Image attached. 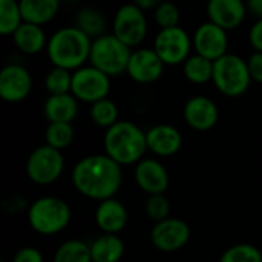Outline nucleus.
I'll use <instances>...</instances> for the list:
<instances>
[{"mask_svg": "<svg viewBox=\"0 0 262 262\" xmlns=\"http://www.w3.org/2000/svg\"><path fill=\"white\" fill-rule=\"evenodd\" d=\"M71 177L78 193L98 203L112 200L123 184L121 166L106 154L81 158L74 166Z\"/></svg>", "mask_w": 262, "mask_h": 262, "instance_id": "f257e3e1", "label": "nucleus"}, {"mask_svg": "<svg viewBox=\"0 0 262 262\" xmlns=\"http://www.w3.org/2000/svg\"><path fill=\"white\" fill-rule=\"evenodd\" d=\"M92 38H89L78 28L64 26L55 31L48 41V57L54 68H61L69 72H75L89 61Z\"/></svg>", "mask_w": 262, "mask_h": 262, "instance_id": "f03ea898", "label": "nucleus"}, {"mask_svg": "<svg viewBox=\"0 0 262 262\" xmlns=\"http://www.w3.org/2000/svg\"><path fill=\"white\" fill-rule=\"evenodd\" d=\"M103 147L104 154L121 167L132 164L137 166L141 160H144L146 150H149L146 132L127 120H120L106 130Z\"/></svg>", "mask_w": 262, "mask_h": 262, "instance_id": "7ed1b4c3", "label": "nucleus"}, {"mask_svg": "<svg viewBox=\"0 0 262 262\" xmlns=\"http://www.w3.org/2000/svg\"><path fill=\"white\" fill-rule=\"evenodd\" d=\"M71 207L57 196H41L28 209L31 229L41 236H54L63 232L71 223Z\"/></svg>", "mask_w": 262, "mask_h": 262, "instance_id": "20e7f679", "label": "nucleus"}, {"mask_svg": "<svg viewBox=\"0 0 262 262\" xmlns=\"http://www.w3.org/2000/svg\"><path fill=\"white\" fill-rule=\"evenodd\" d=\"M132 49L121 43L114 34H106L92 41L89 63L109 78L118 77L127 71Z\"/></svg>", "mask_w": 262, "mask_h": 262, "instance_id": "39448f33", "label": "nucleus"}, {"mask_svg": "<svg viewBox=\"0 0 262 262\" xmlns=\"http://www.w3.org/2000/svg\"><path fill=\"white\" fill-rule=\"evenodd\" d=\"M212 81L223 95L235 98L247 92L253 80L250 77L247 60L236 54H226L213 61Z\"/></svg>", "mask_w": 262, "mask_h": 262, "instance_id": "423d86ee", "label": "nucleus"}, {"mask_svg": "<svg viewBox=\"0 0 262 262\" xmlns=\"http://www.w3.org/2000/svg\"><path fill=\"white\" fill-rule=\"evenodd\" d=\"M63 170V154L48 144L35 147L26 160V175L37 186H49L55 183Z\"/></svg>", "mask_w": 262, "mask_h": 262, "instance_id": "0eeeda50", "label": "nucleus"}, {"mask_svg": "<svg viewBox=\"0 0 262 262\" xmlns=\"http://www.w3.org/2000/svg\"><path fill=\"white\" fill-rule=\"evenodd\" d=\"M152 49L161 58L166 66H178L184 64L190 57V51L193 49V40L189 32L181 28L160 29L154 38Z\"/></svg>", "mask_w": 262, "mask_h": 262, "instance_id": "6e6552de", "label": "nucleus"}, {"mask_svg": "<svg viewBox=\"0 0 262 262\" xmlns=\"http://www.w3.org/2000/svg\"><path fill=\"white\" fill-rule=\"evenodd\" d=\"M112 34L130 49L138 46L147 35V18L135 3L123 5L115 12Z\"/></svg>", "mask_w": 262, "mask_h": 262, "instance_id": "1a4fd4ad", "label": "nucleus"}, {"mask_svg": "<svg viewBox=\"0 0 262 262\" xmlns=\"http://www.w3.org/2000/svg\"><path fill=\"white\" fill-rule=\"evenodd\" d=\"M111 92V78L94 66H83L72 72V89L71 94L77 101L89 103L91 106L97 101L107 98Z\"/></svg>", "mask_w": 262, "mask_h": 262, "instance_id": "9d476101", "label": "nucleus"}, {"mask_svg": "<svg viewBox=\"0 0 262 262\" xmlns=\"http://www.w3.org/2000/svg\"><path fill=\"white\" fill-rule=\"evenodd\" d=\"M190 239V227L180 218H167L157 223L150 230L154 247L164 253H173L187 246Z\"/></svg>", "mask_w": 262, "mask_h": 262, "instance_id": "9b49d317", "label": "nucleus"}, {"mask_svg": "<svg viewBox=\"0 0 262 262\" xmlns=\"http://www.w3.org/2000/svg\"><path fill=\"white\" fill-rule=\"evenodd\" d=\"M192 40H193V49L196 51V54L210 61H216L226 54H229L227 52V48H229L227 31L221 29L212 21L201 23L193 32Z\"/></svg>", "mask_w": 262, "mask_h": 262, "instance_id": "f8f14e48", "label": "nucleus"}, {"mask_svg": "<svg viewBox=\"0 0 262 262\" xmlns=\"http://www.w3.org/2000/svg\"><path fill=\"white\" fill-rule=\"evenodd\" d=\"M32 89L29 71L21 64H6L0 72V98L6 103H20Z\"/></svg>", "mask_w": 262, "mask_h": 262, "instance_id": "ddd939ff", "label": "nucleus"}, {"mask_svg": "<svg viewBox=\"0 0 262 262\" xmlns=\"http://www.w3.org/2000/svg\"><path fill=\"white\" fill-rule=\"evenodd\" d=\"M166 64L161 61V58L157 55V52L150 48H141L137 51H132L127 71L126 74L140 84H150L161 78L164 72Z\"/></svg>", "mask_w": 262, "mask_h": 262, "instance_id": "4468645a", "label": "nucleus"}, {"mask_svg": "<svg viewBox=\"0 0 262 262\" xmlns=\"http://www.w3.org/2000/svg\"><path fill=\"white\" fill-rule=\"evenodd\" d=\"M183 115L189 127L198 132H206L216 126L220 111L216 103L209 97L193 95L186 101Z\"/></svg>", "mask_w": 262, "mask_h": 262, "instance_id": "2eb2a0df", "label": "nucleus"}, {"mask_svg": "<svg viewBox=\"0 0 262 262\" xmlns=\"http://www.w3.org/2000/svg\"><path fill=\"white\" fill-rule=\"evenodd\" d=\"M135 181L149 196L164 195L169 187V173L158 160L144 158L135 166Z\"/></svg>", "mask_w": 262, "mask_h": 262, "instance_id": "dca6fc26", "label": "nucleus"}, {"mask_svg": "<svg viewBox=\"0 0 262 262\" xmlns=\"http://www.w3.org/2000/svg\"><path fill=\"white\" fill-rule=\"evenodd\" d=\"M247 15V6L241 0H212L207 5L209 21L224 31L236 29Z\"/></svg>", "mask_w": 262, "mask_h": 262, "instance_id": "f3484780", "label": "nucleus"}, {"mask_svg": "<svg viewBox=\"0 0 262 262\" xmlns=\"http://www.w3.org/2000/svg\"><path fill=\"white\" fill-rule=\"evenodd\" d=\"M147 149L158 157H172L183 146L181 132L170 124H155L146 132Z\"/></svg>", "mask_w": 262, "mask_h": 262, "instance_id": "a211bd4d", "label": "nucleus"}, {"mask_svg": "<svg viewBox=\"0 0 262 262\" xmlns=\"http://www.w3.org/2000/svg\"><path fill=\"white\" fill-rule=\"evenodd\" d=\"M127 220V210L118 200L112 198L98 203L95 210V224L104 235H118L126 227Z\"/></svg>", "mask_w": 262, "mask_h": 262, "instance_id": "6ab92c4d", "label": "nucleus"}, {"mask_svg": "<svg viewBox=\"0 0 262 262\" xmlns=\"http://www.w3.org/2000/svg\"><path fill=\"white\" fill-rule=\"evenodd\" d=\"M43 114L51 123H68L71 124L78 114V101L72 94L49 95L43 104Z\"/></svg>", "mask_w": 262, "mask_h": 262, "instance_id": "aec40b11", "label": "nucleus"}, {"mask_svg": "<svg viewBox=\"0 0 262 262\" xmlns=\"http://www.w3.org/2000/svg\"><path fill=\"white\" fill-rule=\"evenodd\" d=\"M12 40L17 46V49L26 55H35L48 48V38L41 26L23 23L15 34L12 35Z\"/></svg>", "mask_w": 262, "mask_h": 262, "instance_id": "412c9836", "label": "nucleus"}, {"mask_svg": "<svg viewBox=\"0 0 262 262\" xmlns=\"http://www.w3.org/2000/svg\"><path fill=\"white\" fill-rule=\"evenodd\" d=\"M20 11L25 23L43 26L54 20L60 9V3L57 0H21Z\"/></svg>", "mask_w": 262, "mask_h": 262, "instance_id": "4be33fe9", "label": "nucleus"}, {"mask_svg": "<svg viewBox=\"0 0 262 262\" xmlns=\"http://www.w3.org/2000/svg\"><path fill=\"white\" fill-rule=\"evenodd\" d=\"M89 247L92 262H120L124 255V243L118 235H101Z\"/></svg>", "mask_w": 262, "mask_h": 262, "instance_id": "5701e85b", "label": "nucleus"}, {"mask_svg": "<svg viewBox=\"0 0 262 262\" xmlns=\"http://www.w3.org/2000/svg\"><path fill=\"white\" fill-rule=\"evenodd\" d=\"M74 26L78 28L81 32H84L89 38L95 40L103 35H106V28L107 21L104 15L95 9V8H81L77 11L75 18H74Z\"/></svg>", "mask_w": 262, "mask_h": 262, "instance_id": "b1692460", "label": "nucleus"}, {"mask_svg": "<svg viewBox=\"0 0 262 262\" xmlns=\"http://www.w3.org/2000/svg\"><path fill=\"white\" fill-rule=\"evenodd\" d=\"M184 77L193 84H206L213 78V61L195 54L183 64Z\"/></svg>", "mask_w": 262, "mask_h": 262, "instance_id": "393cba45", "label": "nucleus"}, {"mask_svg": "<svg viewBox=\"0 0 262 262\" xmlns=\"http://www.w3.org/2000/svg\"><path fill=\"white\" fill-rule=\"evenodd\" d=\"M52 262H92L91 247L84 241L68 239L57 249Z\"/></svg>", "mask_w": 262, "mask_h": 262, "instance_id": "a878e982", "label": "nucleus"}, {"mask_svg": "<svg viewBox=\"0 0 262 262\" xmlns=\"http://www.w3.org/2000/svg\"><path fill=\"white\" fill-rule=\"evenodd\" d=\"M23 23L20 3L14 0H0V34L14 35Z\"/></svg>", "mask_w": 262, "mask_h": 262, "instance_id": "bb28decb", "label": "nucleus"}, {"mask_svg": "<svg viewBox=\"0 0 262 262\" xmlns=\"http://www.w3.org/2000/svg\"><path fill=\"white\" fill-rule=\"evenodd\" d=\"M118 107L111 98H104L101 101H97L91 106V120L95 126L103 129H111L114 124H117L118 120Z\"/></svg>", "mask_w": 262, "mask_h": 262, "instance_id": "cd10ccee", "label": "nucleus"}, {"mask_svg": "<svg viewBox=\"0 0 262 262\" xmlns=\"http://www.w3.org/2000/svg\"><path fill=\"white\" fill-rule=\"evenodd\" d=\"M74 137H75V130L72 124L68 123H51L45 132L46 144L60 152L72 144Z\"/></svg>", "mask_w": 262, "mask_h": 262, "instance_id": "c85d7f7f", "label": "nucleus"}, {"mask_svg": "<svg viewBox=\"0 0 262 262\" xmlns=\"http://www.w3.org/2000/svg\"><path fill=\"white\" fill-rule=\"evenodd\" d=\"M45 89L48 91L49 95L71 94L72 72L61 69V68H52L45 77Z\"/></svg>", "mask_w": 262, "mask_h": 262, "instance_id": "c756f323", "label": "nucleus"}, {"mask_svg": "<svg viewBox=\"0 0 262 262\" xmlns=\"http://www.w3.org/2000/svg\"><path fill=\"white\" fill-rule=\"evenodd\" d=\"M220 262H262V253L253 244H236L221 255Z\"/></svg>", "mask_w": 262, "mask_h": 262, "instance_id": "7c9ffc66", "label": "nucleus"}, {"mask_svg": "<svg viewBox=\"0 0 262 262\" xmlns=\"http://www.w3.org/2000/svg\"><path fill=\"white\" fill-rule=\"evenodd\" d=\"M155 23L160 26V29H170L180 26L181 12L177 5L170 2H160V5L154 11Z\"/></svg>", "mask_w": 262, "mask_h": 262, "instance_id": "2f4dec72", "label": "nucleus"}, {"mask_svg": "<svg viewBox=\"0 0 262 262\" xmlns=\"http://www.w3.org/2000/svg\"><path fill=\"white\" fill-rule=\"evenodd\" d=\"M144 210H146V215L157 223H161L169 216L170 213V204H169V200L164 196V195H152V196H147L146 200V204H144Z\"/></svg>", "mask_w": 262, "mask_h": 262, "instance_id": "473e14b6", "label": "nucleus"}, {"mask_svg": "<svg viewBox=\"0 0 262 262\" xmlns=\"http://www.w3.org/2000/svg\"><path fill=\"white\" fill-rule=\"evenodd\" d=\"M12 262H45V259L41 252L35 247H23L14 255Z\"/></svg>", "mask_w": 262, "mask_h": 262, "instance_id": "72a5a7b5", "label": "nucleus"}, {"mask_svg": "<svg viewBox=\"0 0 262 262\" xmlns=\"http://www.w3.org/2000/svg\"><path fill=\"white\" fill-rule=\"evenodd\" d=\"M247 66L252 80L262 84V52H253L247 60Z\"/></svg>", "mask_w": 262, "mask_h": 262, "instance_id": "f704fd0d", "label": "nucleus"}, {"mask_svg": "<svg viewBox=\"0 0 262 262\" xmlns=\"http://www.w3.org/2000/svg\"><path fill=\"white\" fill-rule=\"evenodd\" d=\"M249 41L255 52H262V20H256L249 31Z\"/></svg>", "mask_w": 262, "mask_h": 262, "instance_id": "c9c22d12", "label": "nucleus"}, {"mask_svg": "<svg viewBox=\"0 0 262 262\" xmlns=\"http://www.w3.org/2000/svg\"><path fill=\"white\" fill-rule=\"evenodd\" d=\"M246 6L249 14H252L258 20H262V0H249Z\"/></svg>", "mask_w": 262, "mask_h": 262, "instance_id": "e433bc0d", "label": "nucleus"}, {"mask_svg": "<svg viewBox=\"0 0 262 262\" xmlns=\"http://www.w3.org/2000/svg\"><path fill=\"white\" fill-rule=\"evenodd\" d=\"M135 5H137L143 12H146V11H149V9L155 11V8L160 5V2H158V0H137Z\"/></svg>", "mask_w": 262, "mask_h": 262, "instance_id": "4c0bfd02", "label": "nucleus"}, {"mask_svg": "<svg viewBox=\"0 0 262 262\" xmlns=\"http://www.w3.org/2000/svg\"><path fill=\"white\" fill-rule=\"evenodd\" d=\"M3 262H5V261H3Z\"/></svg>", "mask_w": 262, "mask_h": 262, "instance_id": "58836bf2", "label": "nucleus"}]
</instances>
